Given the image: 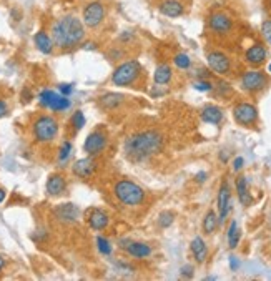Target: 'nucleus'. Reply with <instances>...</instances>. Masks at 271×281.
<instances>
[{
	"label": "nucleus",
	"instance_id": "nucleus-16",
	"mask_svg": "<svg viewBox=\"0 0 271 281\" xmlns=\"http://www.w3.org/2000/svg\"><path fill=\"white\" fill-rule=\"evenodd\" d=\"M88 225H90L92 230L95 231H102L105 230L108 226V221H110V218H108V215L105 213V211L98 210V208H93L90 210V213H88Z\"/></svg>",
	"mask_w": 271,
	"mask_h": 281
},
{
	"label": "nucleus",
	"instance_id": "nucleus-27",
	"mask_svg": "<svg viewBox=\"0 0 271 281\" xmlns=\"http://www.w3.org/2000/svg\"><path fill=\"white\" fill-rule=\"evenodd\" d=\"M240 226L236 221H231V225H230V230H228V245H230V248L231 250H235L236 246H238L240 243Z\"/></svg>",
	"mask_w": 271,
	"mask_h": 281
},
{
	"label": "nucleus",
	"instance_id": "nucleus-24",
	"mask_svg": "<svg viewBox=\"0 0 271 281\" xmlns=\"http://www.w3.org/2000/svg\"><path fill=\"white\" fill-rule=\"evenodd\" d=\"M236 191H238V198L243 206H250L251 205V196L248 191V181H246V176H240L238 181H236Z\"/></svg>",
	"mask_w": 271,
	"mask_h": 281
},
{
	"label": "nucleus",
	"instance_id": "nucleus-42",
	"mask_svg": "<svg viewBox=\"0 0 271 281\" xmlns=\"http://www.w3.org/2000/svg\"><path fill=\"white\" fill-rule=\"evenodd\" d=\"M206 176H208V175H206V171H200V173L196 175V181H200V183H203V181L206 180Z\"/></svg>",
	"mask_w": 271,
	"mask_h": 281
},
{
	"label": "nucleus",
	"instance_id": "nucleus-13",
	"mask_svg": "<svg viewBox=\"0 0 271 281\" xmlns=\"http://www.w3.org/2000/svg\"><path fill=\"white\" fill-rule=\"evenodd\" d=\"M208 25L215 33L223 35V33H228L231 28H233V22H231V18L228 15H225V13H213V15L210 17Z\"/></svg>",
	"mask_w": 271,
	"mask_h": 281
},
{
	"label": "nucleus",
	"instance_id": "nucleus-3",
	"mask_svg": "<svg viewBox=\"0 0 271 281\" xmlns=\"http://www.w3.org/2000/svg\"><path fill=\"white\" fill-rule=\"evenodd\" d=\"M113 193H115L117 200L125 206H138L145 200L143 188L132 180L117 181L115 186H113Z\"/></svg>",
	"mask_w": 271,
	"mask_h": 281
},
{
	"label": "nucleus",
	"instance_id": "nucleus-23",
	"mask_svg": "<svg viewBox=\"0 0 271 281\" xmlns=\"http://www.w3.org/2000/svg\"><path fill=\"white\" fill-rule=\"evenodd\" d=\"M190 248H191V253H193V256H195V260L198 261V263H203V261L206 260V255H208V248H206L203 238H200V236L193 238Z\"/></svg>",
	"mask_w": 271,
	"mask_h": 281
},
{
	"label": "nucleus",
	"instance_id": "nucleus-10",
	"mask_svg": "<svg viewBox=\"0 0 271 281\" xmlns=\"http://www.w3.org/2000/svg\"><path fill=\"white\" fill-rule=\"evenodd\" d=\"M266 83H268V78H266L265 73H261L258 70L246 72L245 75L241 77V87H243L246 92H260L266 87Z\"/></svg>",
	"mask_w": 271,
	"mask_h": 281
},
{
	"label": "nucleus",
	"instance_id": "nucleus-28",
	"mask_svg": "<svg viewBox=\"0 0 271 281\" xmlns=\"http://www.w3.org/2000/svg\"><path fill=\"white\" fill-rule=\"evenodd\" d=\"M216 225H218V218H216L215 211H208V213L205 215V220H203V231L206 235H211L213 231L216 230Z\"/></svg>",
	"mask_w": 271,
	"mask_h": 281
},
{
	"label": "nucleus",
	"instance_id": "nucleus-34",
	"mask_svg": "<svg viewBox=\"0 0 271 281\" xmlns=\"http://www.w3.org/2000/svg\"><path fill=\"white\" fill-rule=\"evenodd\" d=\"M261 33H263L265 40L268 42V45H271V20L263 22V25H261Z\"/></svg>",
	"mask_w": 271,
	"mask_h": 281
},
{
	"label": "nucleus",
	"instance_id": "nucleus-1",
	"mask_svg": "<svg viewBox=\"0 0 271 281\" xmlns=\"http://www.w3.org/2000/svg\"><path fill=\"white\" fill-rule=\"evenodd\" d=\"M161 146H163V137L155 130H146L127 138L125 153L133 161H141L158 153Z\"/></svg>",
	"mask_w": 271,
	"mask_h": 281
},
{
	"label": "nucleus",
	"instance_id": "nucleus-7",
	"mask_svg": "<svg viewBox=\"0 0 271 281\" xmlns=\"http://www.w3.org/2000/svg\"><path fill=\"white\" fill-rule=\"evenodd\" d=\"M38 102H40L42 107H45L48 110H53V112H65L67 108H70V100H68V97L53 92V90L40 92Z\"/></svg>",
	"mask_w": 271,
	"mask_h": 281
},
{
	"label": "nucleus",
	"instance_id": "nucleus-41",
	"mask_svg": "<svg viewBox=\"0 0 271 281\" xmlns=\"http://www.w3.org/2000/svg\"><path fill=\"white\" fill-rule=\"evenodd\" d=\"M243 163H245V160L241 158V156H238V158H235V161H233V170H236L238 171L241 166H243Z\"/></svg>",
	"mask_w": 271,
	"mask_h": 281
},
{
	"label": "nucleus",
	"instance_id": "nucleus-36",
	"mask_svg": "<svg viewBox=\"0 0 271 281\" xmlns=\"http://www.w3.org/2000/svg\"><path fill=\"white\" fill-rule=\"evenodd\" d=\"M58 92H60L62 95H65V97H70L73 93V85H72V83H62V85L58 87Z\"/></svg>",
	"mask_w": 271,
	"mask_h": 281
},
{
	"label": "nucleus",
	"instance_id": "nucleus-5",
	"mask_svg": "<svg viewBox=\"0 0 271 281\" xmlns=\"http://www.w3.org/2000/svg\"><path fill=\"white\" fill-rule=\"evenodd\" d=\"M58 133V122L50 115L38 117L33 123V137L40 143H48L57 138Z\"/></svg>",
	"mask_w": 271,
	"mask_h": 281
},
{
	"label": "nucleus",
	"instance_id": "nucleus-18",
	"mask_svg": "<svg viewBox=\"0 0 271 281\" xmlns=\"http://www.w3.org/2000/svg\"><path fill=\"white\" fill-rule=\"evenodd\" d=\"M67 188V181L60 173H53L47 180V193L50 196H60Z\"/></svg>",
	"mask_w": 271,
	"mask_h": 281
},
{
	"label": "nucleus",
	"instance_id": "nucleus-31",
	"mask_svg": "<svg viewBox=\"0 0 271 281\" xmlns=\"http://www.w3.org/2000/svg\"><path fill=\"white\" fill-rule=\"evenodd\" d=\"M72 148L73 146H72L70 141H63L62 146H60V151H58V161H62V163L63 161H67L68 156L72 155Z\"/></svg>",
	"mask_w": 271,
	"mask_h": 281
},
{
	"label": "nucleus",
	"instance_id": "nucleus-22",
	"mask_svg": "<svg viewBox=\"0 0 271 281\" xmlns=\"http://www.w3.org/2000/svg\"><path fill=\"white\" fill-rule=\"evenodd\" d=\"M201 118L206 123H211V125H218V123L223 120V112H221L220 107L216 105H208L203 108L201 112Z\"/></svg>",
	"mask_w": 271,
	"mask_h": 281
},
{
	"label": "nucleus",
	"instance_id": "nucleus-2",
	"mask_svg": "<svg viewBox=\"0 0 271 281\" xmlns=\"http://www.w3.org/2000/svg\"><path fill=\"white\" fill-rule=\"evenodd\" d=\"M52 40L58 48H72L78 45L85 37V25L75 15H65L53 22Z\"/></svg>",
	"mask_w": 271,
	"mask_h": 281
},
{
	"label": "nucleus",
	"instance_id": "nucleus-40",
	"mask_svg": "<svg viewBox=\"0 0 271 281\" xmlns=\"http://www.w3.org/2000/svg\"><path fill=\"white\" fill-rule=\"evenodd\" d=\"M120 40L122 42H130V40H133V32H123L122 35H120Z\"/></svg>",
	"mask_w": 271,
	"mask_h": 281
},
{
	"label": "nucleus",
	"instance_id": "nucleus-21",
	"mask_svg": "<svg viewBox=\"0 0 271 281\" xmlns=\"http://www.w3.org/2000/svg\"><path fill=\"white\" fill-rule=\"evenodd\" d=\"M245 57L246 62L251 63V65H261L266 60V50L263 45H253L246 50Z\"/></svg>",
	"mask_w": 271,
	"mask_h": 281
},
{
	"label": "nucleus",
	"instance_id": "nucleus-20",
	"mask_svg": "<svg viewBox=\"0 0 271 281\" xmlns=\"http://www.w3.org/2000/svg\"><path fill=\"white\" fill-rule=\"evenodd\" d=\"M33 42H35L37 48L40 50L42 53H45V55H48V53L53 52V47H55V43H53L52 37L48 35L47 32H37L35 35H33Z\"/></svg>",
	"mask_w": 271,
	"mask_h": 281
},
{
	"label": "nucleus",
	"instance_id": "nucleus-6",
	"mask_svg": "<svg viewBox=\"0 0 271 281\" xmlns=\"http://www.w3.org/2000/svg\"><path fill=\"white\" fill-rule=\"evenodd\" d=\"M105 17H107V7L102 0H93V2H88L87 5L83 7V12H82L83 25L88 28H97L105 20Z\"/></svg>",
	"mask_w": 271,
	"mask_h": 281
},
{
	"label": "nucleus",
	"instance_id": "nucleus-32",
	"mask_svg": "<svg viewBox=\"0 0 271 281\" xmlns=\"http://www.w3.org/2000/svg\"><path fill=\"white\" fill-rule=\"evenodd\" d=\"M173 218H175V215L171 213V211H163V213H160L158 216V225L161 228H168V226L173 223Z\"/></svg>",
	"mask_w": 271,
	"mask_h": 281
},
{
	"label": "nucleus",
	"instance_id": "nucleus-19",
	"mask_svg": "<svg viewBox=\"0 0 271 281\" xmlns=\"http://www.w3.org/2000/svg\"><path fill=\"white\" fill-rule=\"evenodd\" d=\"M73 173L77 176H80V178H88L93 170H95V161L92 160V156L88 155V158H80L75 161V165H73Z\"/></svg>",
	"mask_w": 271,
	"mask_h": 281
},
{
	"label": "nucleus",
	"instance_id": "nucleus-37",
	"mask_svg": "<svg viewBox=\"0 0 271 281\" xmlns=\"http://www.w3.org/2000/svg\"><path fill=\"white\" fill-rule=\"evenodd\" d=\"M181 275L186 276V278H191L193 276V266H190V265H186L181 268Z\"/></svg>",
	"mask_w": 271,
	"mask_h": 281
},
{
	"label": "nucleus",
	"instance_id": "nucleus-8",
	"mask_svg": "<svg viewBox=\"0 0 271 281\" xmlns=\"http://www.w3.org/2000/svg\"><path fill=\"white\" fill-rule=\"evenodd\" d=\"M107 143H108L107 133L102 130H95L87 137L85 143H83V150H85L90 156H95L107 148Z\"/></svg>",
	"mask_w": 271,
	"mask_h": 281
},
{
	"label": "nucleus",
	"instance_id": "nucleus-4",
	"mask_svg": "<svg viewBox=\"0 0 271 281\" xmlns=\"http://www.w3.org/2000/svg\"><path fill=\"white\" fill-rule=\"evenodd\" d=\"M140 73H141L140 63L136 60H128L115 68V72L112 75V82L117 87H128L140 77Z\"/></svg>",
	"mask_w": 271,
	"mask_h": 281
},
{
	"label": "nucleus",
	"instance_id": "nucleus-29",
	"mask_svg": "<svg viewBox=\"0 0 271 281\" xmlns=\"http://www.w3.org/2000/svg\"><path fill=\"white\" fill-rule=\"evenodd\" d=\"M97 246H98V251H100L102 255H112L113 246H112L110 241H108L107 238H103V236H98L97 238Z\"/></svg>",
	"mask_w": 271,
	"mask_h": 281
},
{
	"label": "nucleus",
	"instance_id": "nucleus-25",
	"mask_svg": "<svg viewBox=\"0 0 271 281\" xmlns=\"http://www.w3.org/2000/svg\"><path fill=\"white\" fill-rule=\"evenodd\" d=\"M153 78H155V83H158V85H165V83H168L171 80V68L168 65L156 67Z\"/></svg>",
	"mask_w": 271,
	"mask_h": 281
},
{
	"label": "nucleus",
	"instance_id": "nucleus-17",
	"mask_svg": "<svg viewBox=\"0 0 271 281\" xmlns=\"http://www.w3.org/2000/svg\"><path fill=\"white\" fill-rule=\"evenodd\" d=\"M218 210H220V216H218V221L220 223H223L226 220V216L230 213V186L228 183H223L220 188V193H218Z\"/></svg>",
	"mask_w": 271,
	"mask_h": 281
},
{
	"label": "nucleus",
	"instance_id": "nucleus-9",
	"mask_svg": "<svg viewBox=\"0 0 271 281\" xmlns=\"http://www.w3.org/2000/svg\"><path fill=\"white\" fill-rule=\"evenodd\" d=\"M233 117L236 123L243 127H251L253 123L258 120V110L251 103H240L233 108Z\"/></svg>",
	"mask_w": 271,
	"mask_h": 281
},
{
	"label": "nucleus",
	"instance_id": "nucleus-44",
	"mask_svg": "<svg viewBox=\"0 0 271 281\" xmlns=\"http://www.w3.org/2000/svg\"><path fill=\"white\" fill-rule=\"evenodd\" d=\"M5 196H7L5 190H3V188H0V203H2V201L5 200Z\"/></svg>",
	"mask_w": 271,
	"mask_h": 281
},
{
	"label": "nucleus",
	"instance_id": "nucleus-26",
	"mask_svg": "<svg viewBox=\"0 0 271 281\" xmlns=\"http://www.w3.org/2000/svg\"><path fill=\"white\" fill-rule=\"evenodd\" d=\"M122 100H123V95H120V93H107V95L100 97L102 107L108 108V110H112V108L118 107V103H120Z\"/></svg>",
	"mask_w": 271,
	"mask_h": 281
},
{
	"label": "nucleus",
	"instance_id": "nucleus-33",
	"mask_svg": "<svg viewBox=\"0 0 271 281\" xmlns=\"http://www.w3.org/2000/svg\"><path fill=\"white\" fill-rule=\"evenodd\" d=\"M72 123H73V127L77 128V130H80V128L85 127V115H83V112L82 110H77L75 113H73V117H72Z\"/></svg>",
	"mask_w": 271,
	"mask_h": 281
},
{
	"label": "nucleus",
	"instance_id": "nucleus-38",
	"mask_svg": "<svg viewBox=\"0 0 271 281\" xmlns=\"http://www.w3.org/2000/svg\"><path fill=\"white\" fill-rule=\"evenodd\" d=\"M7 112H8V107H7V103L3 102V100H0V118H3L7 115Z\"/></svg>",
	"mask_w": 271,
	"mask_h": 281
},
{
	"label": "nucleus",
	"instance_id": "nucleus-46",
	"mask_svg": "<svg viewBox=\"0 0 271 281\" xmlns=\"http://www.w3.org/2000/svg\"><path fill=\"white\" fill-rule=\"evenodd\" d=\"M270 72H271V65H270Z\"/></svg>",
	"mask_w": 271,
	"mask_h": 281
},
{
	"label": "nucleus",
	"instance_id": "nucleus-11",
	"mask_svg": "<svg viewBox=\"0 0 271 281\" xmlns=\"http://www.w3.org/2000/svg\"><path fill=\"white\" fill-rule=\"evenodd\" d=\"M208 65L215 73H220V75H226L231 70V62L230 58L225 55L223 52H210L208 53Z\"/></svg>",
	"mask_w": 271,
	"mask_h": 281
},
{
	"label": "nucleus",
	"instance_id": "nucleus-12",
	"mask_svg": "<svg viewBox=\"0 0 271 281\" xmlns=\"http://www.w3.org/2000/svg\"><path fill=\"white\" fill-rule=\"evenodd\" d=\"M120 248L125 250L128 255L133 258H148L151 255V248L148 245L140 243V241H132V240H120Z\"/></svg>",
	"mask_w": 271,
	"mask_h": 281
},
{
	"label": "nucleus",
	"instance_id": "nucleus-35",
	"mask_svg": "<svg viewBox=\"0 0 271 281\" xmlns=\"http://www.w3.org/2000/svg\"><path fill=\"white\" fill-rule=\"evenodd\" d=\"M195 88H196V90H200V92H210L211 88H213V85H211L210 82H206V80H200V82L195 83Z\"/></svg>",
	"mask_w": 271,
	"mask_h": 281
},
{
	"label": "nucleus",
	"instance_id": "nucleus-43",
	"mask_svg": "<svg viewBox=\"0 0 271 281\" xmlns=\"http://www.w3.org/2000/svg\"><path fill=\"white\" fill-rule=\"evenodd\" d=\"M122 55H123V53H122L120 50H112V52H110V57L115 58V60H118V57H122Z\"/></svg>",
	"mask_w": 271,
	"mask_h": 281
},
{
	"label": "nucleus",
	"instance_id": "nucleus-45",
	"mask_svg": "<svg viewBox=\"0 0 271 281\" xmlns=\"http://www.w3.org/2000/svg\"><path fill=\"white\" fill-rule=\"evenodd\" d=\"M3 266H5V258H3V256L0 255V271H2Z\"/></svg>",
	"mask_w": 271,
	"mask_h": 281
},
{
	"label": "nucleus",
	"instance_id": "nucleus-15",
	"mask_svg": "<svg viewBox=\"0 0 271 281\" xmlns=\"http://www.w3.org/2000/svg\"><path fill=\"white\" fill-rule=\"evenodd\" d=\"M158 10H160L161 15L175 18V17L183 15L185 8H183V3H181L180 0H163V2H160Z\"/></svg>",
	"mask_w": 271,
	"mask_h": 281
},
{
	"label": "nucleus",
	"instance_id": "nucleus-14",
	"mask_svg": "<svg viewBox=\"0 0 271 281\" xmlns=\"http://www.w3.org/2000/svg\"><path fill=\"white\" fill-rule=\"evenodd\" d=\"M78 215H80V210L73 203H63L55 208V216L63 223H73V221H77Z\"/></svg>",
	"mask_w": 271,
	"mask_h": 281
},
{
	"label": "nucleus",
	"instance_id": "nucleus-30",
	"mask_svg": "<svg viewBox=\"0 0 271 281\" xmlns=\"http://www.w3.org/2000/svg\"><path fill=\"white\" fill-rule=\"evenodd\" d=\"M173 62L176 67L181 68V70H186V68H190V65H191V60L186 53H178V55L173 58Z\"/></svg>",
	"mask_w": 271,
	"mask_h": 281
},
{
	"label": "nucleus",
	"instance_id": "nucleus-39",
	"mask_svg": "<svg viewBox=\"0 0 271 281\" xmlns=\"http://www.w3.org/2000/svg\"><path fill=\"white\" fill-rule=\"evenodd\" d=\"M238 266H240L238 258H236V256H230V268L235 271V270H238Z\"/></svg>",
	"mask_w": 271,
	"mask_h": 281
}]
</instances>
